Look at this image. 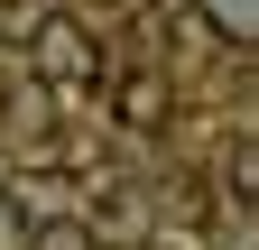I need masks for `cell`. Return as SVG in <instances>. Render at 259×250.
Segmentation results:
<instances>
[{"instance_id": "6da1fadb", "label": "cell", "mask_w": 259, "mask_h": 250, "mask_svg": "<svg viewBox=\"0 0 259 250\" xmlns=\"http://www.w3.org/2000/svg\"><path fill=\"white\" fill-rule=\"evenodd\" d=\"M28 74L56 84V93H74V84L102 74V37H93L74 10H47V19H37V37H28Z\"/></svg>"}, {"instance_id": "277c9868", "label": "cell", "mask_w": 259, "mask_h": 250, "mask_svg": "<svg viewBox=\"0 0 259 250\" xmlns=\"http://www.w3.org/2000/svg\"><path fill=\"white\" fill-rule=\"evenodd\" d=\"M250 19H259V0H204V28L232 47H250Z\"/></svg>"}, {"instance_id": "3957f363", "label": "cell", "mask_w": 259, "mask_h": 250, "mask_svg": "<svg viewBox=\"0 0 259 250\" xmlns=\"http://www.w3.org/2000/svg\"><path fill=\"white\" fill-rule=\"evenodd\" d=\"M28 250H102V241H93L83 213H37L28 223Z\"/></svg>"}, {"instance_id": "7a4b0ae2", "label": "cell", "mask_w": 259, "mask_h": 250, "mask_svg": "<svg viewBox=\"0 0 259 250\" xmlns=\"http://www.w3.org/2000/svg\"><path fill=\"white\" fill-rule=\"evenodd\" d=\"M111 111L130 120V130H157V120H167V84H157V74H130V84L111 93Z\"/></svg>"}]
</instances>
